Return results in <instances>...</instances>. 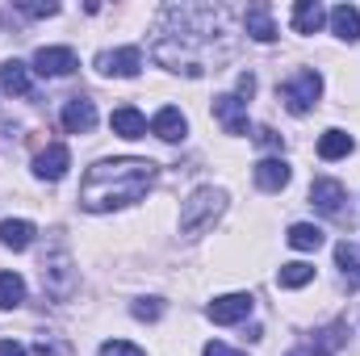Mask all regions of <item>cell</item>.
Returning <instances> with one entry per match:
<instances>
[{
  "mask_svg": "<svg viewBox=\"0 0 360 356\" xmlns=\"http://www.w3.org/2000/svg\"><path fill=\"white\" fill-rule=\"evenodd\" d=\"M155 180V164L126 155V160H101L84 172L80 184V205L92 214H109V210H126L134 205Z\"/></svg>",
  "mask_w": 360,
  "mask_h": 356,
  "instance_id": "6da1fadb",
  "label": "cell"
},
{
  "mask_svg": "<svg viewBox=\"0 0 360 356\" xmlns=\"http://www.w3.org/2000/svg\"><path fill=\"white\" fill-rule=\"evenodd\" d=\"M222 210H226V193H222V189H214V184L193 189L188 201L180 205V235H201V231H210V227L222 218Z\"/></svg>",
  "mask_w": 360,
  "mask_h": 356,
  "instance_id": "7a4b0ae2",
  "label": "cell"
},
{
  "mask_svg": "<svg viewBox=\"0 0 360 356\" xmlns=\"http://www.w3.org/2000/svg\"><path fill=\"white\" fill-rule=\"evenodd\" d=\"M281 96H285V109L302 117V113H310V109L319 105V96H323V76H319L314 68H302V72H293V76L285 80Z\"/></svg>",
  "mask_w": 360,
  "mask_h": 356,
  "instance_id": "3957f363",
  "label": "cell"
},
{
  "mask_svg": "<svg viewBox=\"0 0 360 356\" xmlns=\"http://www.w3.org/2000/svg\"><path fill=\"white\" fill-rule=\"evenodd\" d=\"M348 189L340 184V180L331 177H319L314 184H310V205L319 210V214H327V218H344L348 214Z\"/></svg>",
  "mask_w": 360,
  "mask_h": 356,
  "instance_id": "277c9868",
  "label": "cell"
},
{
  "mask_svg": "<svg viewBox=\"0 0 360 356\" xmlns=\"http://www.w3.org/2000/svg\"><path fill=\"white\" fill-rule=\"evenodd\" d=\"M139 68H143V51H139V46H117V51H101V55H96V72H101V76H122V80H130V76H139Z\"/></svg>",
  "mask_w": 360,
  "mask_h": 356,
  "instance_id": "5b68a950",
  "label": "cell"
},
{
  "mask_svg": "<svg viewBox=\"0 0 360 356\" xmlns=\"http://www.w3.org/2000/svg\"><path fill=\"white\" fill-rule=\"evenodd\" d=\"M252 306H256V298L252 293H222V298H214L210 302V319L218 323V327H231V323H243L248 314H252Z\"/></svg>",
  "mask_w": 360,
  "mask_h": 356,
  "instance_id": "8992f818",
  "label": "cell"
},
{
  "mask_svg": "<svg viewBox=\"0 0 360 356\" xmlns=\"http://www.w3.org/2000/svg\"><path fill=\"white\" fill-rule=\"evenodd\" d=\"M34 72L46 76V80L72 76V72H76V51H72V46H42V51L34 55Z\"/></svg>",
  "mask_w": 360,
  "mask_h": 356,
  "instance_id": "52a82bcc",
  "label": "cell"
},
{
  "mask_svg": "<svg viewBox=\"0 0 360 356\" xmlns=\"http://www.w3.org/2000/svg\"><path fill=\"white\" fill-rule=\"evenodd\" d=\"M214 117L226 134H248V101L243 96H235V92L214 96Z\"/></svg>",
  "mask_w": 360,
  "mask_h": 356,
  "instance_id": "ba28073f",
  "label": "cell"
},
{
  "mask_svg": "<svg viewBox=\"0 0 360 356\" xmlns=\"http://www.w3.org/2000/svg\"><path fill=\"white\" fill-rule=\"evenodd\" d=\"M68 168H72V151H68L63 143H51L46 151L34 155V177L38 180H63Z\"/></svg>",
  "mask_w": 360,
  "mask_h": 356,
  "instance_id": "9c48e42d",
  "label": "cell"
},
{
  "mask_svg": "<svg viewBox=\"0 0 360 356\" xmlns=\"http://www.w3.org/2000/svg\"><path fill=\"white\" fill-rule=\"evenodd\" d=\"M42 285H46L59 302L72 293V260H68V252H55V256L42 260Z\"/></svg>",
  "mask_w": 360,
  "mask_h": 356,
  "instance_id": "30bf717a",
  "label": "cell"
},
{
  "mask_svg": "<svg viewBox=\"0 0 360 356\" xmlns=\"http://www.w3.org/2000/svg\"><path fill=\"white\" fill-rule=\"evenodd\" d=\"M59 122H63L68 134H89L92 126H96V105H92L89 96H72V101L63 105Z\"/></svg>",
  "mask_w": 360,
  "mask_h": 356,
  "instance_id": "8fae6325",
  "label": "cell"
},
{
  "mask_svg": "<svg viewBox=\"0 0 360 356\" xmlns=\"http://www.w3.org/2000/svg\"><path fill=\"white\" fill-rule=\"evenodd\" d=\"M151 134L164 139V143H180V139L188 134V122H184V113H180L176 105H164V109L151 117Z\"/></svg>",
  "mask_w": 360,
  "mask_h": 356,
  "instance_id": "7c38bea8",
  "label": "cell"
},
{
  "mask_svg": "<svg viewBox=\"0 0 360 356\" xmlns=\"http://www.w3.org/2000/svg\"><path fill=\"white\" fill-rule=\"evenodd\" d=\"M256 189H264V193H281L285 184H289V164L281 160V155H264L260 164H256Z\"/></svg>",
  "mask_w": 360,
  "mask_h": 356,
  "instance_id": "4fadbf2b",
  "label": "cell"
},
{
  "mask_svg": "<svg viewBox=\"0 0 360 356\" xmlns=\"http://www.w3.org/2000/svg\"><path fill=\"white\" fill-rule=\"evenodd\" d=\"M0 92H8V96H30V92H34L30 68L17 63V59H4V63H0Z\"/></svg>",
  "mask_w": 360,
  "mask_h": 356,
  "instance_id": "5bb4252c",
  "label": "cell"
},
{
  "mask_svg": "<svg viewBox=\"0 0 360 356\" xmlns=\"http://www.w3.org/2000/svg\"><path fill=\"white\" fill-rule=\"evenodd\" d=\"M289 21H293V30H297V34H319V30H323V21H327V8H323L319 0H297V4H293V13H289Z\"/></svg>",
  "mask_w": 360,
  "mask_h": 356,
  "instance_id": "9a60e30c",
  "label": "cell"
},
{
  "mask_svg": "<svg viewBox=\"0 0 360 356\" xmlns=\"http://www.w3.org/2000/svg\"><path fill=\"white\" fill-rule=\"evenodd\" d=\"M327 21H331L335 38H344V42H360V8L356 4H335V8L327 13Z\"/></svg>",
  "mask_w": 360,
  "mask_h": 356,
  "instance_id": "2e32d148",
  "label": "cell"
},
{
  "mask_svg": "<svg viewBox=\"0 0 360 356\" xmlns=\"http://www.w3.org/2000/svg\"><path fill=\"white\" fill-rule=\"evenodd\" d=\"M109 126H113V134H122V139H143V134H147V117H143L134 105H122V109H113Z\"/></svg>",
  "mask_w": 360,
  "mask_h": 356,
  "instance_id": "e0dca14e",
  "label": "cell"
},
{
  "mask_svg": "<svg viewBox=\"0 0 360 356\" xmlns=\"http://www.w3.org/2000/svg\"><path fill=\"white\" fill-rule=\"evenodd\" d=\"M34 222H25V218H4L0 222V243L4 248H13V252H25L30 243H34Z\"/></svg>",
  "mask_w": 360,
  "mask_h": 356,
  "instance_id": "ac0fdd59",
  "label": "cell"
},
{
  "mask_svg": "<svg viewBox=\"0 0 360 356\" xmlns=\"http://www.w3.org/2000/svg\"><path fill=\"white\" fill-rule=\"evenodd\" d=\"M243 30H248L256 42H272V38H276V25H272L269 4H248V13H243Z\"/></svg>",
  "mask_w": 360,
  "mask_h": 356,
  "instance_id": "d6986e66",
  "label": "cell"
},
{
  "mask_svg": "<svg viewBox=\"0 0 360 356\" xmlns=\"http://www.w3.org/2000/svg\"><path fill=\"white\" fill-rule=\"evenodd\" d=\"M285 239H289V248H297V252H319V248H323V231H319L314 222H293Z\"/></svg>",
  "mask_w": 360,
  "mask_h": 356,
  "instance_id": "ffe728a7",
  "label": "cell"
},
{
  "mask_svg": "<svg viewBox=\"0 0 360 356\" xmlns=\"http://www.w3.org/2000/svg\"><path fill=\"white\" fill-rule=\"evenodd\" d=\"M352 147H356V143H352L348 130H327V134L319 139V155H323V160H344Z\"/></svg>",
  "mask_w": 360,
  "mask_h": 356,
  "instance_id": "44dd1931",
  "label": "cell"
},
{
  "mask_svg": "<svg viewBox=\"0 0 360 356\" xmlns=\"http://www.w3.org/2000/svg\"><path fill=\"white\" fill-rule=\"evenodd\" d=\"M310 281H314V265H306V260L281 265V272H276V285H281V289H302V285H310Z\"/></svg>",
  "mask_w": 360,
  "mask_h": 356,
  "instance_id": "7402d4cb",
  "label": "cell"
},
{
  "mask_svg": "<svg viewBox=\"0 0 360 356\" xmlns=\"http://www.w3.org/2000/svg\"><path fill=\"white\" fill-rule=\"evenodd\" d=\"M25 302V281L17 272H0V310H17Z\"/></svg>",
  "mask_w": 360,
  "mask_h": 356,
  "instance_id": "603a6c76",
  "label": "cell"
},
{
  "mask_svg": "<svg viewBox=\"0 0 360 356\" xmlns=\"http://www.w3.org/2000/svg\"><path fill=\"white\" fill-rule=\"evenodd\" d=\"M340 348V327H331V331H323L319 340H310V344H302V348H293L289 356H331Z\"/></svg>",
  "mask_w": 360,
  "mask_h": 356,
  "instance_id": "cb8c5ba5",
  "label": "cell"
},
{
  "mask_svg": "<svg viewBox=\"0 0 360 356\" xmlns=\"http://www.w3.org/2000/svg\"><path fill=\"white\" fill-rule=\"evenodd\" d=\"M335 260H340V268H344L352 281H360V252L352 243H340V248H335Z\"/></svg>",
  "mask_w": 360,
  "mask_h": 356,
  "instance_id": "d4e9b609",
  "label": "cell"
},
{
  "mask_svg": "<svg viewBox=\"0 0 360 356\" xmlns=\"http://www.w3.org/2000/svg\"><path fill=\"white\" fill-rule=\"evenodd\" d=\"M101 356H147L139 344H126V340H105L101 344Z\"/></svg>",
  "mask_w": 360,
  "mask_h": 356,
  "instance_id": "484cf974",
  "label": "cell"
},
{
  "mask_svg": "<svg viewBox=\"0 0 360 356\" xmlns=\"http://www.w3.org/2000/svg\"><path fill=\"white\" fill-rule=\"evenodd\" d=\"M164 314V306H160V298H143V302H134V319H143V323H151V319H160Z\"/></svg>",
  "mask_w": 360,
  "mask_h": 356,
  "instance_id": "4316f807",
  "label": "cell"
},
{
  "mask_svg": "<svg viewBox=\"0 0 360 356\" xmlns=\"http://www.w3.org/2000/svg\"><path fill=\"white\" fill-rule=\"evenodd\" d=\"M21 13H30V17H55L59 4H51V0H46V4H21Z\"/></svg>",
  "mask_w": 360,
  "mask_h": 356,
  "instance_id": "83f0119b",
  "label": "cell"
},
{
  "mask_svg": "<svg viewBox=\"0 0 360 356\" xmlns=\"http://www.w3.org/2000/svg\"><path fill=\"white\" fill-rule=\"evenodd\" d=\"M256 143H260V147H281V134L269 130V126H260V130H256Z\"/></svg>",
  "mask_w": 360,
  "mask_h": 356,
  "instance_id": "f1b7e54d",
  "label": "cell"
},
{
  "mask_svg": "<svg viewBox=\"0 0 360 356\" xmlns=\"http://www.w3.org/2000/svg\"><path fill=\"white\" fill-rule=\"evenodd\" d=\"M252 92H256V76H252V72H243V76H239V92H235V96H243V101H248Z\"/></svg>",
  "mask_w": 360,
  "mask_h": 356,
  "instance_id": "f546056e",
  "label": "cell"
},
{
  "mask_svg": "<svg viewBox=\"0 0 360 356\" xmlns=\"http://www.w3.org/2000/svg\"><path fill=\"white\" fill-rule=\"evenodd\" d=\"M201 356H243V352H235V348H226V344H218V340H214V344H205V352Z\"/></svg>",
  "mask_w": 360,
  "mask_h": 356,
  "instance_id": "4dcf8cb0",
  "label": "cell"
},
{
  "mask_svg": "<svg viewBox=\"0 0 360 356\" xmlns=\"http://www.w3.org/2000/svg\"><path fill=\"white\" fill-rule=\"evenodd\" d=\"M0 356H25V348L17 340H0Z\"/></svg>",
  "mask_w": 360,
  "mask_h": 356,
  "instance_id": "1f68e13d",
  "label": "cell"
},
{
  "mask_svg": "<svg viewBox=\"0 0 360 356\" xmlns=\"http://www.w3.org/2000/svg\"><path fill=\"white\" fill-rule=\"evenodd\" d=\"M34 356H59V352H55V348H51V344H46V340H42V344H38V348H34Z\"/></svg>",
  "mask_w": 360,
  "mask_h": 356,
  "instance_id": "d6a6232c",
  "label": "cell"
}]
</instances>
